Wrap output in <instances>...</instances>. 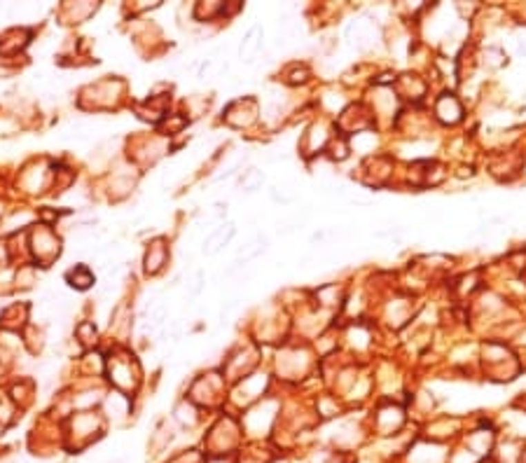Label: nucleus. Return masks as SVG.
I'll return each instance as SVG.
<instances>
[{
	"label": "nucleus",
	"instance_id": "f257e3e1",
	"mask_svg": "<svg viewBox=\"0 0 526 463\" xmlns=\"http://www.w3.org/2000/svg\"><path fill=\"white\" fill-rule=\"evenodd\" d=\"M232 234H234V227H217V230L206 239V244H204V250H206V253H215L217 248H222V246L229 242V237H232Z\"/></svg>",
	"mask_w": 526,
	"mask_h": 463
},
{
	"label": "nucleus",
	"instance_id": "f03ea898",
	"mask_svg": "<svg viewBox=\"0 0 526 463\" xmlns=\"http://www.w3.org/2000/svg\"><path fill=\"white\" fill-rule=\"evenodd\" d=\"M68 281L72 286H77V288H89L94 284V276L89 274V269H84V267H75L72 272L68 274Z\"/></svg>",
	"mask_w": 526,
	"mask_h": 463
},
{
	"label": "nucleus",
	"instance_id": "7ed1b4c3",
	"mask_svg": "<svg viewBox=\"0 0 526 463\" xmlns=\"http://www.w3.org/2000/svg\"><path fill=\"white\" fill-rule=\"evenodd\" d=\"M257 183H262V176H260L257 171H248L246 178H244V188H246L248 192H253V190L257 188Z\"/></svg>",
	"mask_w": 526,
	"mask_h": 463
},
{
	"label": "nucleus",
	"instance_id": "20e7f679",
	"mask_svg": "<svg viewBox=\"0 0 526 463\" xmlns=\"http://www.w3.org/2000/svg\"><path fill=\"white\" fill-rule=\"evenodd\" d=\"M255 35H257V31H251V33H248V38H246V42H244V52H246V54H253V52L257 50Z\"/></svg>",
	"mask_w": 526,
	"mask_h": 463
}]
</instances>
